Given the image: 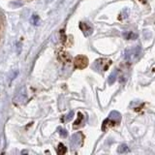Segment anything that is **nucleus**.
Masks as SVG:
<instances>
[{"label":"nucleus","instance_id":"obj_14","mask_svg":"<svg viewBox=\"0 0 155 155\" xmlns=\"http://www.w3.org/2000/svg\"><path fill=\"white\" fill-rule=\"evenodd\" d=\"M140 1H141V2L142 1V2H144V3H145V0H140Z\"/></svg>","mask_w":155,"mask_h":155},{"label":"nucleus","instance_id":"obj_2","mask_svg":"<svg viewBox=\"0 0 155 155\" xmlns=\"http://www.w3.org/2000/svg\"><path fill=\"white\" fill-rule=\"evenodd\" d=\"M142 54V50L141 48L137 46L136 48H130V50L125 51V54H124V58L127 61H133L136 58H138L139 56Z\"/></svg>","mask_w":155,"mask_h":155},{"label":"nucleus","instance_id":"obj_3","mask_svg":"<svg viewBox=\"0 0 155 155\" xmlns=\"http://www.w3.org/2000/svg\"><path fill=\"white\" fill-rule=\"evenodd\" d=\"M75 68L77 69H83L87 66L88 59L83 55H79L75 58Z\"/></svg>","mask_w":155,"mask_h":155},{"label":"nucleus","instance_id":"obj_5","mask_svg":"<svg viewBox=\"0 0 155 155\" xmlns=\"http://www.w3.org/2000/svg\"><path fill=\"white\" fill-rule=\"evenodd\" d=\"M80 28L81 29V31L83 32V34L85 36H90L93 32V28L89 25L88 23H85V22H80Z\"/></svg>","mask_w":155,"mask_h":155},{"label":"nucleus","instance_id":"obj_7","mask_svg":"<svg viewBox=\"0 0 155 155\" xmlns=\"http://www.w3.org/2000/svg\"><path fill=\"white\" fill-rule=\"evenodd\" d=\"M123 37L127 40H135L138 38V34L134 33L132 31H128V32H123Z\"/></svg>","mask_w":155,"mask_h":155},{"label":"nucleus","instance_id":"obj_4","mask_svg":"<svg viewBox=\"0 0 155 155\" xmlns=\"http://www.w3.org/2000/svg\"><path fill=\"white\" fill-rule=\"evenodd\" d=\"M81 141H83V135H81V133L79 132V133L74 134V135H73L72 138H71V142H70L71 148H74V149L78 148L80 145Z\"/></svg>","mask_w":155,"mask_h":155},{"label":"nucleus","instance_id":"obj_9","mask_svg":"<svg viewBox=\"0 0 155 155\" xmlns=\"http://www.w3.org/2000/svg\"><path fill=\"white\" fill-rule=\"evenodd\" d=\"M128 151H129V148H128L127 145H125V144L119 145V146H118V148H117V152L120 153V154H121V153L128 152Z\"/></svg>","mask_w":155,"mask_h":155},{"label":"nucleus","instance_id":"obj_6","mask_svg":"<svg viewBox=\"0 0 155 155\" xmlns=\"http://www.w3.org/2000/svg\"><path fill=\"white\" fill-rule=\"evenodd\" d=\"M109 117L112 118L113 120H115L117 124L121 121V115H120V113H118L116 111H113V112L110 113Z\"/></svg>","mask_w":155,"mask_h":155},{"label":"nucleus","instance_id":"obj_8","mask_svg":"<svg viewBox=\"0 0 155 155\" xmlns=\"http://www.w3.org/2000/svg\"><path fill=\"white\" fill-rule=\"evenodd\" d=\"M116 78H117V70H115L111 75H110L109 79H108V83L110 85H112L115 83V81L116 80Z\"/></svg>","mask_w":155,"mask_h":155},{"label":"nucleus","instance_id":"obj_13","mask_svg":"<svg viewBox=\"0 0 155 155\" xmlns=\"http://www.w3.org/2000/svg\"><path fill=\"white\" fill-rule=\"evenodd\" d=\"M59 134L61 136H62L63 138H66L67 137V135H68V133H67V131L66 130H64V129H61V128H59Z\"/></svg>","mask_w":155,"mask_h":155},{"label":"nucleus","instance_id":"obj_11","mask_svg":"<svg viewBox=\"0 0 155 155\" xmlns=\"http://www.w3.org/2000/svg\"><path fill=\"white\" fill-rule=\"evenodd\" d=\"M66 151H67L66 148H65V146H64L62 144H59L58 148H57V152H58V154H64Z\"/></svg>","mask_w":155,"mask_h":155},{"label":"nucleus","instance_id":"obj_1","mask_svg":"<svg viewBox=\"0 0 155 155\" xmlns=\"http://www.w3.org/2000/svg\"><path fill=\"white\" fill-rule=\"evenodd\" d=\"M112 64L111 60L104 59V58H99L97 59L94 64H93V68L95 69L97 72H102V71H107L110 65Z\"/></svg>","mask_w":155,"mask_h":155},{"label":"nucleus","instance_id":"obj_10","mask_svg":"<svg viewBox=\"0 0 155 155\" xmlns=\"http://www.w3.org/2000/svg\"><path fill=\"white\" fill-rule=\"evenodd\" d=\"M83 113H78V119H77V121L74 123V124H75V125H74V127H75V128H77L78 126L80 125V123H81V122H83Z\"/></svg>","mask_w":155,"mask_h":155},{"label":"nucleus","instance_id":"obj_12","mask_svg":"<svg viewBox=\"0 0 155 155\" xmlns=\"http://www.w3.org/2000/svg\"><path fill=\"white\" fill-rule=\"evenodd\" d=\"M73 116H74V112H70L68 113V115L66 116V117L64 118V121H69V120H71L72 119V117Z\"/></svg>","mask_w":155,"mask_h":155}]
</instances>
